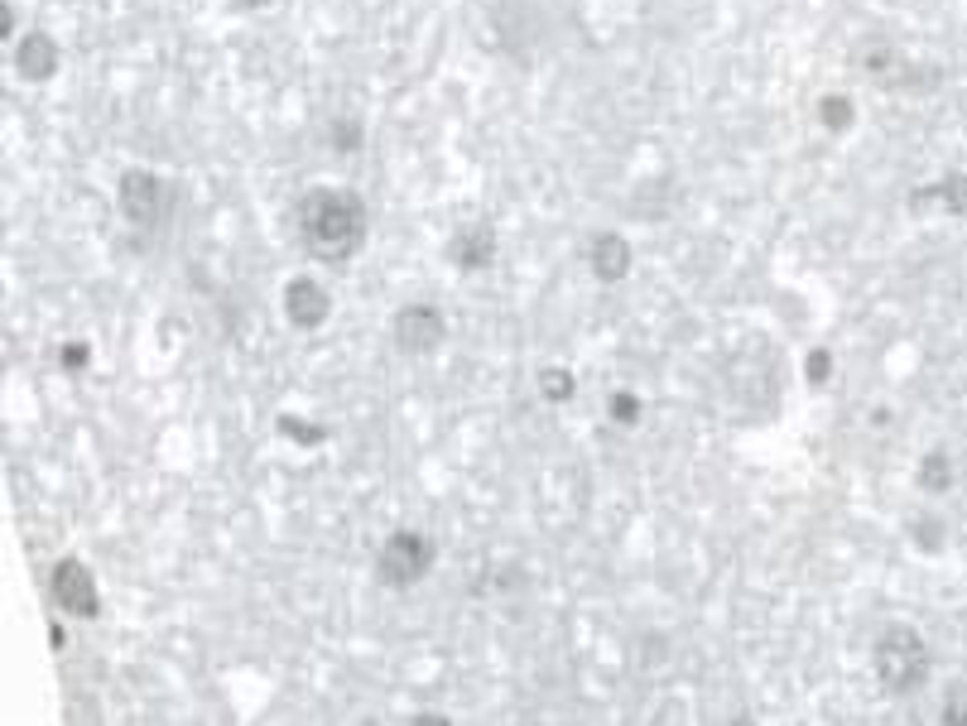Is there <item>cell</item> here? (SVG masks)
Listing matches in <instances>:
<instances>
[{
    "label": "cell",
    "instance_id": "12",
    "mask_svg": "<svg viewBox=\"0 0 967 726\" xmlns=\"http://www.w3.org/2000/svg\"><path fill=\"white\" fill-rule=\"evenodd\" d=\"M944 467H948L944 457H929V462H924V486H944V482H948Z\"/></svg>",
    "mask_w": 967,
    "mask_h": 726
},
{
    "label": "cell",
    "instance_id": "14",
    "mask_svg": "<svg viewBox=\"0 0 967 726\" xmlns=\"http://www.w3.org/2000/svg\"><path fill=\"white\" fill-rule=\"evenodd\" d=\"M612 414H616V419H635V400H631V394H616V400H612Z\"/></svg>",
    "mask_w": 967,
    "mask_h": 726
},
{
    "label": "cell",
    "instance_id": "15",
    "mask_svg": "<svg viewBox=\"0 0 967 726\" xmlns=\"http://www.w3.org/2000/svg\"><path fill=\"white\" fill-rule=\"evenodd\" d=\"M63 351H67V356H63L67 366H87V347H77V341H73V347H63Z\"/></svg>",
    "mask_w": 967,
    "mask_h": 726
},
{
    "label": "cell",
    "instance_id": "6",
    "mask_svg": "<svg viewBox=\"0 0 967 726\" xmlns=\"http://www.w3.org/2000/svg\"><path fill=\"white\" fill-rule=\"evenodd\" d=\"M53 597H59V607L73 615H96V582L87 568L73 564V558H63V564L53 568Z\"/></svg>",
    "mask_w": 967,
    "mask_h": 726
},
{
    "label": "cell",
    "instance_id": "4",
    "mask_svg": "<svg viewBox=\"0 0 967 726\" xmlns=\"http://www.w3.org/2000/svg\"><path fill=\"white\" fill-rule=\"evenodd\" d=\"M164 193H169V188H164L155 173L131 169L121 178V212H126L135 227H149V222H159V212H164Z\"/></svg>",
    "mask_w": 967,
    "mask_h": 726
},
{
    "label": "cell",
    "instance_id": "2",
    "mask_svg": "<svg viewBox=\"0 0 967 726\" xmlns=\"http://www.w3.org/2000/svg\"><path fill=\"white\" fill-rule=\"evenodd\" d=\"M876 678L891 693H915L929 678V645L909 625H891L876 640Z\"/></svg>",
    "mask_w": 967,
    "mask_h": 726
},
{
    "label": "cell",
    "instance_id": "3",
    "mask_svg": "<svg viewBox=\"0 0 967 726\" xmlns=\"http://www.w3.org/2000/svg\"><path fill=\"white\" fill-rule=\"evenodd\" d=\"M428 568H434V544H428V539H419V534H409V529H399V534L385 539L381 578L391 582V587H414Z\"/></svg>",
    "mask_w": 967,
    "mask_h": 726
},
{
    "label": "cell",
    "instance_id": "11",
    "mask_svg": "<svg viewBox=\"0 0 967 726\" xmlns=\"http://www.w3.org/2000/svg\"><path fill=\"white\" fill-rule=\"evenodd\" d=\"M823 120H828V126H833V130H842V126H848V120H852V102L828 97V102H823Z\"/></svg>",
    "mask_w": 967,
    "mask_h": 726
},
{
    "label": "cell",
    "instance_id": "5",
    "mask_svg": "<svg viewBox=\"0 0 967 726\" xmlns=\"http://www.w3.org/2000/svg\"><path fill=\"white\" fill-rule=\"evenodd\" d=\"M438 341H444V318H438V308H424V304L399 308V318H395V347L399 351L424 356V351H434Z\"/></svg>",
    "mask_w": 967,
    "mask_h": 726
},
{
    "label": "cell",
    "instance_id": "9",
    "mask_svg": "<svg viewBox=\"0 0 967 726\" xmlns=\"http://www.w3.org/2000/svg\"><path fill=\"white\" fill-rule=\"evenodd\" d=\"M626 265H631V251H626V241H621V236L606 231V236L592 241V275H597V280L612 284V280L626 275Z\"/></svg>",
    "mask_w": 967,
    "mask_h": 726
},
{
    "label": "cell",
    "instance_id": "13",
    "mask_svg": "<svg viewBox=\"0 0 967 726\" xmlns=\"http://www.w3.org/2000/svg\"><path fill=\"white\" fill-rule=\"evenodd\" d=\"M544 386H549V394H554V400H569V376H563V371H549Z\"/></svg>",
    "mask_w": 967,
    "mask_h": 726
},
{
    "label": "cell",
    "instance_id": "16",
    "mask_svg": "<svg viewBox=\"0 0 967 726\" xmlns=\"http://www.w3.org/2000/svg\"><path fill=\"white\" fill-rule=\"evenodd\" d=\"M828 376V356H813L809 361V380H823Z\"/></svg>",
    "mask_w": 967,
    "mask_h": 726
},
{
    "label": "cell",
    "instance_id": "17",
    "mask_svg": "<svg viewBox=\"0 0 967 726\" xmlns=\"http://www.w3.org/2000/svg\"><path fill=\"white\" fill-rule=\"evenodd\" d=\"M241 10H260V6H270V0H237Z\"/></svg>",
    "mask_w": 967,
    "mask_h": 726
},
{
    "label": "cell",
    "instance_id": "8",
    "mask_svg": "<svg viewBox=\"0 0 967 726\" xmlns=\"http://www.w3.org/2000/svg\"><path fill=\"white\" fill-rule=\"evenodd\" d=\"M15 67H20L24 82H49L53 73H59V44H53L49 34H30L15 49Z\"/></svg>",
    "mask_w": 967,
    "mask_h": 726
},
{
    "label": "cell",
    "instance_id": "10",
    "mask_svg": "<svg viewBox=\"0 0 967 726\" xmlns=\"http://www.w3.org/2000/svg\"><path fill=\"white\" fill-rule=\"evenodd\" d=\"M453 255H458V265H462V270H487V265H491V255H496V236H491V227H472V231H462L458 245H453Z\"/></svg>",
    "mask_w": 967,
    "mask_h": 726
},
{
    "label": "cell",
    "instance_id": "7",
    "mask_svg": "<svg viewBox=\"0 0 967 726\" xmlns=\"http://www.w3.org/2000/svg\"><path fill=\"white\" fill-rule=\"evenodd\" d=\"M327 308H333V298H327V290L318 280H294L284 290V313L294 327H318L327 318Z\"/></svg>",
    "mask_w": 967,
    "mask_h": 726
},
{
    "label": "cell",
    "instance_id": "1",
    "mask_svg": "<svg viewBox=\"0 0 967 726\" xmlns=\"http://www.w3.org/2000/svg\"><path fill=\"white\" fill-rule=\"evenodd\" d=\"M299 231L313 255L347 260L366 241V202L356 193H342V188H318L299 208Z\"/></svg>",
    "mask_w": 967,
    "mask_h": 726
}]
</instances>
